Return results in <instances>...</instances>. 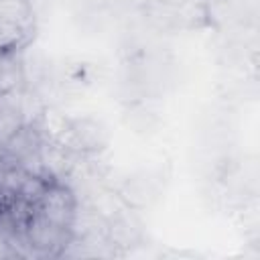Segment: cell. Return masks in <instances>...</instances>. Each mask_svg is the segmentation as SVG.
Returning a JSON list of instances; mask_svg holds the SVG:
<instances>
[{"label": "cell", "instance_id": "obj_1", "mask_svg": "<svg viewBox=\"0 0 260 260\" xmlns=\"http://www.w3.org/2000/svg\"><path fill=\"white\" fill-rule=\"evenodd\" d=\"M22 236L30 246V250H37L41 254H59L67 244H71V238H73L71 230L49 221L35 209L24 221Z\"/></svg>", "mask_w": 260, "mask_h": 260}, {"label": "cell", "instance_id": "obj_2", "mask_svg": "<svg viewBox=\"0 0 260 260\" xmlns=\"http://www.w3.org/2000/svg\"><path fill=\"white\" fill-rule=\"evenodd\" d=\"M35 211L47 217L49 221L71 230L75 215H77V197L65 183L51 181L39 203L35 205Z\"/></svg>", "mask_w": 260, "mask_h": 260}, {"label": "cell", "instance_id": "obj_3", "mask_svg": "<svg viewBox=\"0 0 260 260\" xmlns=\"http://www.w3.org/2000/svg\"><path fill=\"white\" fill-rule=\"evenodd\" d=\"M12 95V93H10ZM26 124V118L20 110V104L10 98L8 106L0 110V148L6 146V142Z\"/></svg>", "mask_w": 260, "mask_h": 260}, {"label": "cell", "instance_id": "obj_4", "mask_svg": "<svg viewBox=\"0 0 260 260\" xmlns=\"http://www.w3.org/2000/svg\"><path fill=\"white\" fill-rule=\"evenodd\" d=\"M12 256H16L14 246H12V240H10V236L4 230H0V260L12 258Z\"/></svg>", "mask_w": 260, "mask_h": 260}]
</instances>
